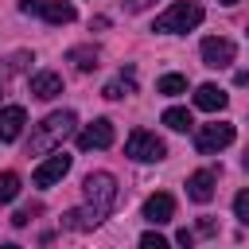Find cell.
<instances>
[{"instance_id":"obj_3","label":"cell","mask_w":249,"mask_h":249,"mask_svg":"<svg viewBox=\"0 0 249 249\" xmlns=\"http://www.w3.org/2000/svg\"><path fill=\"white\" fill-rule=\"evenodd\" d=\"M198 23H202V4L179 0V4H171L163 16H156L152 31H160V35H179V31H195Z\"/></svg>"},{"instance_id":"obj_5","label":"cell","mask_w":249,"mask_h":249,"mask_svg":"<svg viewBox=\"0 0 249 249\" xmlns=\"http://www.w3.org/2000/svg\"><path fill=\"white\" fill-rule=\"evenodd\" d=\"M226 144H233V124H230V121L198 124V132H195V148H198L202 156H210V152H222Z\"/></svg>"},{"instance_id":"obj_9","label":"cell","mask_w":249,"mask_h":249,"mask_svg":"<svg viewBox=\"0 0 249 249\" xmlns=\"http://www.w3.org/2000/svg\"><path fill=\"white\" fill-rule=\"evenodd\" d=\"M198 51H202V62H206V66H214V70H218V66H230V62H233V54H237V47H233L230 39H218V35L202 39V47H198Z\"/></svg>"},{"instance_id":"obj_17","label":"cell","mask_w":249,"mask_h":249,"mask_svg":"<svg viewBox=\"0 0 249 249\" xmlns=\"http://www.w3.org/2000/svg\"><path fill=\"white\" fill-rule=\"evenodd\" d=\"M16 195H19V175L16 171H4L0 175V202H12Z\"/></svg>"},{"instance_id":"obj_4","label":"cell","mask_w":249,"mask_h":249,"mask_svg":"<svg viewBox=\"0 0 249 249\" xmlns=\"http://www.w3.org/2000/svg\"><path fill=\"white\" fill-rule=\"evenodd\" d=\"M124 156L136 160V163H156V160L167 156V148H163V140H160L156 132H148V128H132L128 140H124Z\"/></svg>"},{"instance_id":"obj_20","label":"cell","mask_w":249,"mask_h":249,"mask_svg":"<svg viewBox=\"0 0 249 249\" xmlns=\"http://www.w3.org/2000/svg\"><path fill=\"white\" fill-rule=\"evenodd\" d=\"M128 89H132V78H128V82H109V86H105V97H124Z\"/></svg>"},{"instance_id":"obj_23","label":"cell","mask_w":249,"mask_h":249,"mask_svg":"<svg viewBox=\"0 0 249 249\" xmlns=\"http://www.w3.org/2000/svg\"><path fill=\"white\" fill-rule=\"evenodd\" d=\"M175 241H179V245H191V241H195V233H191V230H179V237H175Z\"/></svg>"},{"instance_id":"obj_8","label":"cell","mask_w":249,"mask_h":249,"mask_svg":"<svg viewBox=\"0 0 249 249\" xmlns=\"http://www.w3.org/2000/svg\"><path fill=\"white\" fill-rule=\"evenodd\" d=\"M109 144H113V121H105V117H97L93 124H86V128L78 132V148H82V152L109 148Z\"/></svg>"},{"instance_id":"obj_2","label":"cell","mask_w":249,"mask_h":249,"mask_svg":"<svg viewBox=\"0 0 249 249\" xmlns=\"http://www.w3.org/2000/svg\"><path fill=\"white\" fill-rule=\"evenodd\" d=\"M74 124H78V117H74L70 109L43 117V124H35V132H31L27 156H43V152H54V148H58V144H62V140L74 132Z\"/></svg>"},{"instance_id":"obj_19","label":"cell","mask_w":249,"mask_h":249,"mask_svg":"<svg viewBox=\"0 0 249 249\" xmlns=\"http://www.w3.org/2000/svg\"><path fill=\"white\" fill-rule=\"evenodd\" d=\"M233 214H237L241 226H249V191H241V195L233 198Z\"/></svg>"},{"instance_id":"obj_14","label":"cell","mask_w":249,"mask_h":249,"mask_svg":"<svg viewBox=\"0 0 249 249\" xmlns=\"http://www.w3.org/2000/svg\"><path fill=\"white\" fill-rule=\"evenodd\" d=\"M214 183H218L214 171H195V175L187 179V195H191L195 202H210V198H214Z\"/></svg>"},{"instance_id":"obj_7","label":"cell","mask_w":249,"mask_h":249,"mask_svg":"<svg viewBox=\"0 0 249 249\" xmlns=\"http://www.w3.org/2000/svg\"><path fill=\"white\" fill-rule=\"evenodd\" d=\"M70 163H74V160H70L66 152H51V156H47V160L35 167L31 183H35V187H54V183H58V179L70 171Z\"/></svg>"},{"instance_id":"obj_24","label":"cell","mask_w":249,"mask_h":249,"mask_svg":"<svg viewBox=\"0 0 249 249\" xmlns=\"http://www.w3.org/2000/svg\"><path fill=\"white\" fill-rule=\"evenodd\" d=\"M241 167H245V171H249V152H245V160H241Z\"/></svg>"},{"instance_id":"obj_16","label":"cell","mask_w":249,"mask_h":249,"mask_svg":"<svg viewBox=\"0 0 249 249\" xmlns=\"http://www.w3.org/2000/svg\"><path fill=\"white\" fill-rule=\"evenodd\" d=\"M156 89L167 93V97H179V93H187V78H183V74H163V78L156 82Z\"/></svg>"},{"instance_id":"obj_15","label":"cell","mask_w":249,"mask_h":249,"mask_svg":"<svg viewBox=\"0 0 249 249\" xmlns=\"http://www.w3.org/2000/svg\"><path fill=\"white\" fill-rule=\"evenodd\" d=\"M163 124H167L171 132H187L195 121H191V113H187V109H179V105H175V109H163Z\"/></svg>"},{"instance_id":"obj_1","label":"cell","mask_w":249,"mask_h":249,"mask_svg":"<svg viewBox=\"0 0 249 249\" xmlns=\"http://www.w3.org/2000/svg\"><path fill=\"white\" fill-rule=\"evenodd\" d=\"M82 187H86V206H78L62 218L70 230H93L101 218H109V210L117 202V179L109 171H89Z\"/></svg>"},{"instance_id":"obj_22","label":"cell","mask_w":249,"mask_h":249,"mask_svg":"<svg viewBox=\"0 0 249 249\" xmlns=\"http://www.w3.org/2000/svg\"><path fill=\"white\" fill-rule=\"evenodd\" d=\"M152 4H156V0H124V12H132V16H136V12L152 8Z\"/></svg>"},{"instance_id":"obj_18","label":"cell","mask_w":249,"mask_h":249,"mask_svg":"<svg viewBox=\"0 0 249 249\" xmlns=\"http://www.w3.org/2000/svg\"><path fill=\"white\" fill-rule=\"evenodd\" d=\"M70 58H74L78 70H93V66H97V51H89V47H74Z\"/></svg>"},{"instance_id":"obj_6","label":"cell","mask_w":249,"mask_h":249,"mask_svg":"<svg viewBox=\"0 0 249 249\" xmlns=\"http://www.w3.org/2000/svg\"><path fill=\"white\" fill-rule=\"evenodd\" d=\"M19 12L23 16H43L47 23H70L74 19V4H66V0H23Z\"/></svg>"},{"instance_id":"obj_25","label":"cell","mask_w":249,"mask_h":249,"mask_svg":"<svg viewBox=\"0 0 249 249\" xmlns=\"http://www.w3.org/2000/svg\"><path fill=\"white\" fill-rule=\"evenodd\" d=\"M222 4H237V0H222Z\"/></svg>"},{"instance_id":"obj_13","label":"cell","mask_w":249,"mask_h":249,"mask_svg":"<svg viewBox=\"0 0 249 249\" xmlns=\"http://www.w3.org/2000/svg\"><path fill=\"white\" fill-rule=\"evenodd\" d=\"M23 124H27V113L19 105H4L0 109V140H16L23 132Z\"/></svg>"},{"instance_id":"obj_12","label":"cell","mask_w":249,"mask_h":249,"mask_svg":"<svg viewBox=\"0 0 249 249\" xmlns=\"http://www.w3.org/2000/svg\"><path fill=\"white\" fill-rule=\"evenodd\" d=\"M226 101H230V93L222 89V86H198L195 89V105L202 109V113H218V109H226Z\"/></svg>"},{"instance_id":"obj_11","label":"cell","mask_w":249,"mask_h":249,"mask_svg":"<svg viewBox=\"0 0 249 249\" xmlns=\"http://www.w3.org/2000/svg\"><path fill=\"white\" fill-rule=\"evenodd\" d=\"M31 93H35L39 101H51V97L62 93V78H58L54 70H39V74H31Z\"/></svg>"},{"instance_id":"obj_10","label":"cell","mask_w":249,"mask_h":249,"mask_svg":"<svg viewBox=\"0 0 249 249\" xmlns=\"http://www.w3.org/2000/svg\"><path fill=\"white\" fill-rule=\"evenodd\" d=\"M171 214H175V198L171 195H152L148 202H144V218L152 222V226H163V222H171Z\"/></svg>"},{"instance_id":"obj_21","label":"cell","mask_w":249,"mask_h":249,"mask_svg":"<svg viewBox=\"0 0 249 249\" xmlns=\"http://www.w3.org/2000/svg\"><path fill=\"white\" fill-rule=\"evenodd\" d=\"M140 245H144V249H167V241H163L160 233H144V237H140Z\"/></svg>"}]
</instances>
